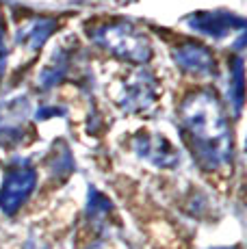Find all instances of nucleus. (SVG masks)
<instances>
[{
  "label": "nucleus",
  "instance_id": "obj_1",
  "mask_svg": "<svg viewBox=\"0 0 247 249\" xmlns=\"http://www.w3.org/2000/svg\"><path fill=\"white\" fill-rule=\"evenodd\" d=\"M33 184H35V176L31 171H18V174H11L2 189V195H0V206H2L4 213H13L18 210V206L26 199V195L31 193Z\"/></svg>",
  "mask_w": 247,
  "mask_h": 249
}]
</instances>
